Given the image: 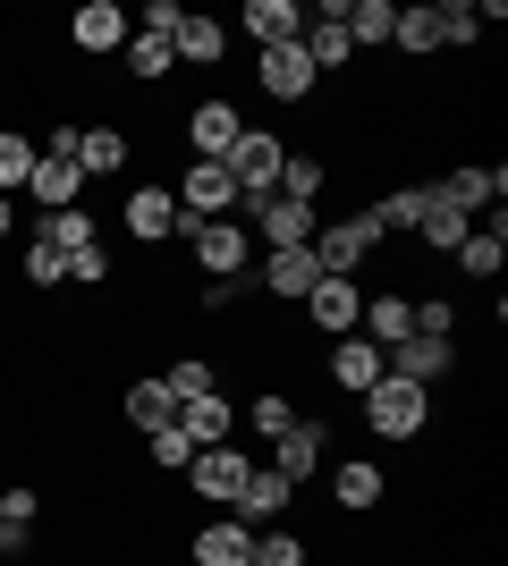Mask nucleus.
Instances as JSON below:
<instances>
[{"label": "nucleus", "instance_id": "nucleus-1", "mask_svg": "<svg viewBox=\"0 0 508 566\" xmlns=\"http://www.w3.org/2000/svg\"><path fill=\"white\" fill-rule=\"evenodd\" d=\"M356 406H364V431L390 440V449H424V431L440 423V398H433V389H415V380H398V373H382Z\"/></svg>", "mask_w": 508, "mask_h": 566}, {"label": "nucleus", "instance_id": "nucleus-2", "mask_svg": "<svg viewBox=\"0 0 508 566\" xmlns=\"http://www.w3.org/2000/svg\"><path fill=\"white\" fill-rule=\"evenodd\" d=\"M382 245H390V237H382V220H373V203H356L348 220H322L305 254H314L322 280H364V262L382 254Z\"/></svg>", "mask_w": 508, "mask_h": 566}, {"label": "nucleus", "instance_id": "nucleus-3", "mask_svg": "<svg viewBox=\"0 0 508 566\" xmlns=\"http://www.w3.org/2000/svg\"><path fill=\"white\" fill-rule=\"evenodd\" d=\"M178 245H187L195 280H246L255 271V229L246 220H187Z\"/></svg>", "mask_w": 508, "mask_h": 566}, {"label": "nucleus", "instance_id": "nucleus-4", "mask_svg": "<svg viewBox=\"0 0 508 566\" xmlns=\"http://www.w3.org/2000/svg\"><path fill=\"white\" fill-rule=\"evenodd\" d=\"M246 127H255V118H246V102L238 94H195L187 102V118H178V136H187V161H229V144L246 136Z\"/></svg>", "mask_w": 508, "mask_h": 566}, {"label": "nucleus", "instance_id": "nucleus-5", "mask_svg": "<svg viewBox=\"0 0 508 566\" xmlns=\"http://www.w3.org/2000/svg\"><path fill=\"white\" fill-rule=\"evenodd\" d=\"M255 94L280 102V111H314V102H322V76H314V60H305V43L255 51Z\"/></svg>", "mask_w": 508, "mask_h": 566}, {"label": "nucleus", "instance_id": "nucleus-6", "mask_svg": "<svg viewBox=\"0 0 508 566\" xmlns=\"http://www.w3.org/2000/svg\"><path fill=\"white\" fill-rule=\"evenodd\" d=\"M246 473H255V449L220 440V449H195V457H187V491L212 499L220 516H229V507H238V491H246Z\"/></svg>", "mask_w": 508, "mask_h": 566}, {"label": "nucleus", "instance_id": "nucleus-7", "mask_svg": "<svg viewBox=\"0 0 508 566\" xmlns=\"http://www.w3.org/2000/svg\"><path fill=\"white\" fill-rule=\"evenodd\" d=\"M127 34H136V18L120 0H76L69 9V51H85V60H120Z\"/></svg>", "mask_w": 508, "mask_h": 566}, {"label": "nucleus", "instance_id": "nucleus-8", "mask_svg": "<svg viewBox=\"0 0 508 566\" xmlns=\"http://www.w3.org/2000/svg\"><path fill=\"white\" fill-rule=\"evenodd\" d=\"M120 220H127V237H136L145 254H162V245H178V229H187V212H178V195H169V187H127Z\"/></svg>", "mask_w": 508, "mask_h": 566}, {"label": "nucleus", "instance_id": "nucleus-9", "mask_svg": "<svg viewBox=\"0 0 508 566\" xmlns=\"http://www.w3.org/2000/svg\"><path fill=\"white\" fill-rule=\"evenodd\" d=\"M382 364H390L398 380H415V389H433V398H440V389L458 380V364H466V355H458V338H398V347H390Z\"/></svg>", "mask_w": 508, "mask_h": 566}, {"label": "nucleus", "instance_id": "nucleus-10", "mask_svg": "<svg viewBox=\"0 0 508 566\" xmlns=\"http://www.w3.org/2000/svg\"><path fill=\"white\" fill-rule=\"evenodd\" d=\"M382 499H390V473H382V457H339V465H331V507H339L348 524L382 516Z\"/></svg>", "mask_w": 508, "mask_h": 566}, {"label": "nucleus", "instance_id": "nucleus-11", "mask_svg": "<svg viewBox=\"0 0 508 566\" xmlns=\"http://www.w3.org/2000/svg\"><path fill=\"white\" fill-rule=\"evenodd\" d=\"M169 195H178V212H187V220H238V178H229L220 161H187Z\"/></svg>", "mask_w": 508, "mask_h": 566}, {"label": "nucleus", "instance_id": "nucleus-12", "mask_svg": "<svg viewBox=\"0 0 508 566\" xmlns=\"http://www.w3.org/2000/svg\"><path fill=\"white\" fill-rule=\"evenodd\" d=\"M322 457H331V423H322V415H297V423L280 431V440H271V457H263V465H280V473L297 482V491H305V482L322 473Z\"/></svg>", "mask_w": 508, "mask_h": 566}, {"label": "nucleus", "instance_id": "nucleus-13", "mask_svg": "<svg viewBox=\"0 0 508 566\" xmlns=\"http://www.w3.org/2000/svg\"><path fill=\"white\" fill-rule=\"evenodd\" d=\"M314 254H305V245H289V254H255V296H271V305H305V296H314Z\"/></svg>", "mask_w": 508, "mask_h": 566}, {"label": "nucleus", "instance_id": "nucleus-14", "mask_svg": "<svg viewBox=\"0 0 508 566\" xmlns=\"http://www.w3.org/2000/svg\"><path fill=\"white\" fill-rule=\"evenodd\" d=\"M356 338H373V347H398V338H415V287H364V313H356Z\"/></svg>", "mask_w": 508, "mask_h": 566}, {"label": "nucleus", "instance_id": "nucleus-15", "mask_svg": "<svg viewBox=\"0 0 508 566\" xmlns=\"http://www.w3.org/2000/svg\"><path fill=\"white\" fill-rule=\"evenodd\" d=\"M433 195H440V203H458L466 220L484 212V203L500 212V195H508V161H458L449 178H433Z\"/></svg>", "mask_w": 508, "mask_h": 566}, {"label": "nucleus", "instance_id": "nucleus-16", "mask_svg": "<svg viewBox=\"0 0 508 566\" xmlns=\"http://www.w3.org/2000/svg\"><path fill=\"white\" fill-rule=\"evenodd\" d=\"M229 34H246L255 51H280L305 34V0H238V25Z\"/></svg>", "mask_w": 508, "mask_h": 566}, {"label": "nucleus", "instance_id": "nucleus-17", "mask_svg": "<svg viewBox=\"0 0 508 566\" xmlns=\"http://www.w3.org/2000/svg\"><path fill=\"white\" fill-rule=\"evenodd\" d=\"M127 161H136V136H127L120 118L76 127V169H85V187H94V178H127Z\"/></svg>", "mask_w": 508, "mask_h": 566}, {"label": "nucleus", "instance_id": "nucleus-18", "mask_svg": "<svg viewBox=\"0 0 508 566\" xmlns=\"http://www.w3.org/2000/svg\"><path fill=\"white\" fill-rule=\"evenodd\" d=\"M187 566H255V524L204 516V524L187 533Z\"/></svg>", "mask_w": 508, "mask_h": 566}, {"label": "nucleus", "instance_id": "nucleus-19", "mask_svg": "<svg viewBox=\"0 0 508 566\" xmlns=\"http://www.w3.org/2000/svg\"><path fill=\"white\" fill-rule=\"evenodd\" d=\"M169 51H178V69H195V76H212V85H220V69H229V25L204 18V9H187V25L169 34Z\"/></svg>", "mask_w": 508, "mask_h": 566}, {"label": "nucleus", "instance_id": "nucleus-20", "mask_svg": "<svg viewBox=\"0 0 508 566\" xmlns=\"http://www.w3.org/2000/svg\"><path fill=\"white\" fill-rule=\"evenodd\" d=\"M322 373H331V389H339V398H364V389H373V380H382L390 364H382V347H373V338H356V331H348V338H331Z\"/></svg>", "mask_w": 508, "mask_h": 566}, {"label": "nucleus", "instance_id": "nucleus-21", "mask_svg": "<svg viewBox=\"0 0 508 566\" xmlns=\"http://www.w3.org/2000/svg\"><path fill=\"white\" fill-rule=\"evenodd\" d=\"M289 499H297V482H289L280 465H263V457H255V473H246V491H238V507H229V516L263 533V524H280V516H289Z\"/></svg>", "mask_w": 508, "mask_h": 566}, {"label": "nucleus", "instance_id": "nucleus-22", "mask_svg": "<svg viewBox=\"0 0 508 566\" xmlns=\"http://www.w3.org/2000/svg\"><path fill=\"white\" fill-rule=\"evenodd\" d=\"M314 229H322V212H314V203H289V195H271L263 212H255V245H263V254L314 245Z\"/></svg>", "mask_w": 508, "mask_h": 566}, {"label": "nucleus", "instance_id": "nucleus-23", "mask_svg": "<svg viewBox=\"0 0 508 566\" xmlns=\"http://www.w3.org/2000/svg\"><path fill=\"white\" fill-rule=\"evenodd\" d=\"M297 313H305L322 338H348V331H356V313H364V280H314V296H305Z\"/></svg>", "mask_w": 508, "mask_h": 566}, {"label": "nucleus", "instance_id": "nucleus-24", "mask_svg": "<svg viewBox=\"0 0 508 566\" xmlns=\"http://www.w3.org/2000/svg\"><path fill=\"white\" fill-rule=\"evenodd\" d=\"M178 431H187L195 449L238 440V398H229V389H204V398H187V406H178Z\"/></svg>", "mask_w": 508, "mask_h": 566}, {"label": "nucleus", "instance_id": "nucleus-25", "mask_svg": "<svg viewBox=\"0 0 508 566\" xmlns=\"http://www.w3.org/2000/svg\"><path fill=\"white\" fill-rule=\"evenodd\" d=\"M449 262H458V280H500V271H508V220H500V212L475 220V229H466V245H458Z\"/></svg>", "mask_w": 508, "mask_h": 566}, {"label": "nucleus", "instance_id": "nucleus-26", "mask_svg": "<svg viewBox=\"0 0 508 566\" xmlns=\"http://www.w3.org/2000/svg\"><path fill=\"white\" fill-rule=\"evenodd\" d=\"M25 203H34V220H43V212H69V203H85V169H76V161H34V178H25Z\"/></svg>", "mask_w": 508, "mask_h": 566}, {"label": "nucleus", "instance_id": "nucleus-27", "mask_svg": "<svg viewBox=\"0 0 508 566\" xmlns=\"http://www.w3.org/2000/svg\"><path fill=\"white\" fill-rule=\"evenodd\" d=\"M120 69H127V85H136V94H162L169 76H178V51H169V43H153V34H127Z\"/></svg>", "mask_w": 508, "mask_h": 566}, {"label": "nucleus", "instance_id": "nucleus-28", "mask_svg": "<svg viewBox=\"0 0 508 566\" xmlns=\"http://www.w3.org/2000/svg\"><path fill=\"white\" fill-rule=\"evenodd\" d=\"M339 25L356 51H390V25H398V0H339Z\"/></svg>", "mask_w": 508, "mask_h": 566}, {"label": "nucleus", "instance_id": "nucleus-29", "mask_svg": "<svg viewBox=\"0 0 508 566\" xmlns=\"http://www.w3.org/2000/svg\"><path fill=\"white\" fill-rule=\"evenodd\" d=\"M466 229H475V220H466L458 203L424 195V220H415V237H407V245H424V254H458V245H466Z\"/></svg>", "mask_w": 508, "mask_h": 566}, {"label": "nucleus", "instance_id": "nucleus-30", "mask_svg": "<svg viewBox=\"0 0 508 566\" xmlns=\"http://www.w3.org/2000/svg\"><path fill=\"white\" fill-rule=\"evenodd\" d=\"M322 187H331V161H322L314 144H289V161H280V195H289V203H314V212H322Z\"/></svg>", "mask_w": 508, "mask_h": 566}, {"label": "nucleus", "instance_id": "nucleus-31", "mask_svg": "<svg viewBox=\"0 0 508 566\" xmlns=\"http://www.w3.org/2000/svg\"><path fill=\"white\" fill-rule=\"evenodd\" d=\"M25 237H43V245L76 254V245H94V237H102V220H94V203H69V212H43V220H25Z\"/></svg>", "mask_w": 508, "mask_h": 566}, {"label": "nucleus", "instance_id": "nucleus-32", "mask_svg": "<svg viewBox=\"0 0 508 566\" xmlns=\"http://www.w3.org/2000/svg\"><path fill=\"white\" fill-rule=\"evenodd\" d=\"M18 280L34 287V296H60V287H69V254L43 245V237H18Z\"/></svg>", "mask_w": 508, "mask_h": 566}, {"label": "nucleus", "instance_id": "nucleus-33", "mask_svg": "<svg viewBox=\"0 0 508 566\" xmlns=\"http://www.w3.org/2000/svg\"><path fill=\"white\" fill-rule=\"evenodd\" d=\"M120 415L136 431H162V423H178V398L162 389V373H145V380H127V398H120Z\"/></svg>", "mask_w": 508, "mask_h": 566}, {"label": "nucleus", "instance_id": "nucleus-34", "mask_svg": "<svg viewBox=\"0 0 508 566\" xmlns=\"http://www.w3.org/2000/svg\"><path fill=\"white\" fill-rule=\"evenodd\" d=\"M162 389H169L178 406H187V398H204V389H220V364L187 347V355H169V364H162Z\"/></svg>", "mask_w": 508, "mask_h": 566}, {"label": "nucleus", "instance_id": "nucleus-35", "mask_svg": "<svg viewBox=\"0 0 508 566\" xmlns=\"http://www.w3.org/2000/svg\"><path fill=\"white\" fill-rule=\"evenodd\" d=\"M390 51H398V60H433V51H440L433 0H424V9H398V25H390Z\"/></svg>", "mask_w": 508, "mask_h": 566}, {"label": "nucleus", "instance_id": "nucleus-36", "mask_svg": "<svg viewBox=\"0 0 508 566\" xmlns=\"http://www.w3.org/2000/svg\"><path fill=\"white\" fill-rule=\"evenodd\" d=\"M297 415H305V406H297L289 389H255V398L238 406V423H255V431H263V440H280V431H289Z\"/></svg>", "mask_w": 508, "mask_h": 566}, {"label": "nucleus", "instance_id": "nucleus-37", "mask_svg": "<svg viewBox=\"0 0 508 566\" xmlns=\"http://www.w3.org/2000/svg\"><path fill=\"white\" fill-rule=\"evenodd\" d=\"M255 566H314V542L297 524H263L255 533Z\"/></svg>", "mask_w": 508, "mask_h": 566}, {"label": "nucleus", "instance_id": "nucleus-38", "mask_svg": "<svg viewBox=\"0 0 508 566\" xmlns=\"http://www.w3.org/2000/svg\"><path fill=\"white\" fill-rule=\"evenodd\" d=\"M424 195H433V187H390V195H373V220H382V237H415V220H424Z\"/></svg>", "mask_w": 508, "mask_h": 566}, {"label": "nucleus", "instance_id": "nucleus-39", "mask_svg": "<svg viewBox=\"0 0 508 566\" xmlns=\"http://www.w3.org/2000/svg\"><path fill=\"white\" fill-rule=\"evenodd\" d=\"M34 161H43V153H34V136H25V127H0V195H25Z\"/></svg>", "mask_w": 508, "mask_h": 566}, {"label": "nucleus", "instance_id": "nucleus-40", "mask_svg": "<svg viewBox=\"0 0 508 566\" xmlns=\"http://www.w3.org/2000/svg\"><path fill=\"white\" fill-rule=\"evenodd\" d=\"M111 280H120V254H111L102 237L69 254V296H85V287H111Z\"/></svg>", "mask_w": 508, "mask_h": 566}, {"label": "nucleus", "instance_id": "nucleus-41", "mask_svg": "<svg viewBox=\"0 0 508 566\" xmlns=\"http://www.w3.org/2000/svg\"><path fill=\"white\" fill-rule=\"evenodd\" d=\"M415 338H458V296H449V287H424V296H415Z\"/></svg>", "mask_w": 508, "mask_h": 566}, {"label": "nucleus", "instance_id": "nucleus-42", "mask_svg": "<svg viewBox=\"0 0 508 566\" xmlns=\"http://www.w3.org/2000/svg\"><path fill=\"white\" fill-rule=\"evenodd\" d=\"M187 457H195V440H187L178 423L145 431V465H153V473H187Z\"/></svg>", "mask_w": 508, "mask_h": 566}, {"label": "nucleus", "instance_id": "nucleus-43", "mask_svg": "<svg viewBox=\"0 0 508 566\" xmlns=\"http://www.w3.org/2000/svg\"><path fill=\"white\" fill-rule=\"evenodd\" d=\"M187 25V0H145V18H136V34H153V43H169Z\"/></svg>", "mask_w": 508, "mask_h": 566}, {"label": "nucleus", "instance_id": "nucleus-44", "mask_svg": "<svg viewBox=\"0 0 508 566\" xmlns=\"http://www.w3.org/2000/svg\"><path fill=\"white\" fill-rule=\"evenodd\" d=\"M0 245H18V195H0Z\"/></svg>", "mask_w": 508, "mask_h": 566}, {"label": "nucleus", "instance_id": "nucleus-45", "mask_svg": "<svg viewBox=\"0 0 508 566\" xmlns=\"http://www.w3.org/2000/svg\"><path fill=\"white\" fill-rule=\"evenodd\" d=\"M0 491H9V482H0Z\"/></svg>", "mask_w": 508, "mask_h": 566}]
</instances>
